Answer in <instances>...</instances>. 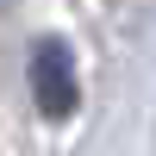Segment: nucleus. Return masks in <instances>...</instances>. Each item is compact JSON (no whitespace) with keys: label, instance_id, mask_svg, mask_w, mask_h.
Masks as SVG:
<instances>
[{"label":"nucleus","instance_id":"2","mask_svg":"<svg viewBox=\"0 0 156 156\" xmlns=\"http://www.w3.org/2000/svg\"><path fill=\"white\" fill-rule=\"evenodd\" d=\"M0 6H6V0H0Z\"/></svg>","mask_w":156,"mask_h":156},{"label":"nucleus","instance_id":"1","mask_svg":"<svg viewBox=\"0 0 156 156\" xmlns=\"http://www.w3.org/2000/svg\"><path fill=\"white\" fill-rule=\"evenodd\" d=\"M31 100L44 119H69L81 106V87H75V50L62 37H37L31 44Z\"/></svg>","mask_w":156,"mask_h":156}]
</instances>
